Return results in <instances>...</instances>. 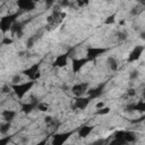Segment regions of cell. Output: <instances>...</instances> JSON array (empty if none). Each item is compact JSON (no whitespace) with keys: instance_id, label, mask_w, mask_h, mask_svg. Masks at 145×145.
Masks as SVG:
<instances>
[{"instance_id":"6da1fadb","label":"cell","mask_w":145,"mask_h":145,"mask_svg":"<svg viewBox=\"0 0 145 145\" xmlns=\"http://www.w3.org/2000/svg\"><path fill=\"white\" fill-rule=\"evenodd\" d=\"M33 85H34V80H29V82H22L18 84H10V87L15 92L18 99H23L25 94L33 87Z\"/></svg>"},{"instance_id":"7a4b0ae2","label":"cell","mask_w":145,"mask_h":145,"mask_svg":"<svg viewBox=\"0 0 145 145\" xmlns=\"http://www.w3.org/2000/svg\"><path fill=\"white\" fill-rule=\"evenodd\" d=\"M18 16H19L18 12H14V14H9V15H6L2 18H0V32L1 33L9 32L11 25L17 20Z\"/></svg>"},{"instance_id":"3957f363","label":"cell","mask_w":145,"mask_h":145,"mask_svg":"<svg viewBox=\"0 0 145 145\" xmlns=\"http://www.w3.org/2000/svg\"><path fill=\"white\" fill-rule=\"evenodd\" d=\"M23 75L24 76H27L31 80H36V79H39L40 77H41V71H40V65L37 63H35V65H33V66H31V67H28L27 69H25L24 71H23Z\"/></svg>"},{"instance_id":"277c9868","label":"cell","mask_w":145,"mask_h":145,"mask_svg":"<svg viewBox=\"0 0 145 145\" xmlns=\"http://www.w3.org/2000/svg\"><path fill=\"white\" fill-rule=\"evenodd\" d=\"M88 87H89V83H87V82H80V83L75 84V85L71 87V93H72L76 97L83 96L85 93H87Z\"/></svg>"},{"instance_id":"5b68a950","label":"cell","mask_w":145,"mask_h":145,"mask_svg":"<svg viewBox=\"0 0 145 145\" xmlns=\"http://www.w3.org/2000/svg\"><path fill=\"white\" fill-rule=\"evenodd\" d=\"M91 101H92V100H91L88 96H87V97L78 96V97L75 99V101H74V103H72V105H71V108H72L74 110H76V109H78V110H84V109L87 108V105L89 104Z\"/></svg>"},{"instance_id":"8992f818","label":"cell","mask_w":145,"mask_h":145,"mask_svg":"<svg viewBox=\"0 0 145 145\" xmlns=\"http://www.w3.org/2000/svg\"><path fill=\"white\" fill-rule=\"evenodd\" d=\"M68 60H69V52L58 54V56L54 58V60H53V67L65 68V67H67V65H68Z\"/></svg>"},{"instance_id":"52a82bcc","label":"cell","mask_w":145,"mask_h":145,"mask_svg":"<svg viewBox=\"0 0 145 145\" xmlns=\"http://www.w3.org/2000/svg\"><path fill=\"white\" fill-rule=\"evenodd\" d=\"M144 52V45H136L133 51L129 53V57H128V62H135L137 60H139V58L142 57Z\"/></svg>"},{"instance_id":"ba28073f","label":"cell","mask_w":145,"mask_h":145,"mask_svg":"<svg viewBox=\"0 0 145 145\" xmlns=\"http://www.w3.org/2000/svg\"><path fill=\"white\" fill-rule=\"evenodd\" d=\"M104 52H105V49H103V48H89L86 51V58L91 61V60H94L95 58L100 57Z\"/></svg>"},{"instance_id":"9c48e42d","label":"cell","mask_w":145,"mask_h":145,"mask_svg":"<svg viewBox=\"0 0 145 145\" xmlns=\"http://www.w3.org/2000/svg\"><path fill=\"white\" fill-rule=\"evenodd\" d=\"M16 5L23 11H31V10L35 9V7H36L35 3L32 2V1H29V0H17L16 1Z\"/></svg>"},{"instance_id":"30bf717a","label":"cell","mask_w":145,"mask_h":145,"mask_svg":"<svg viewBox=\"0 0 145 145\" xmlns=\"http://www.w3.org/2000/svg\"><path fill=\"white\" fill-rule=\"evenodd\" d=\"M89 60L87 58H80V59H74L72 63H71V68L74 72H78Z\"/></svg>"},{"instance_id":"8fae6325","label":"cell","mask_w":145,"mask_h":145,"mask_svg":"<svg viewBox=\"0 0 145 145\" xmlns=\"http://www.w3.org/2000/svg\"><path fill=\"white\" fill-rule=\"evenodd\" d=\"M71 134H72V133L69 131V133H62V134H57V135H54V136H53L52 144H58V145H60V144L65 143V142L70 137Z\"/></svg>"},{"instance_id":"7c38bea8","label":"cell","mask_w":145,"mask_h":145,"mask_svg":"<svg viewBox=\"0 0 145 145\" xmlns=\"http://www.w3.org/2000/svg\"><path fill=\"white\" fill-rule=\"evenodd\" d=\"M103 91H104V86H103V85L97 86V87H95V88H91V89L87 91V96H88L91 100L97 99V97H100V95L103 93Z\"/></svg>"},{"instance_id":"4fadbf2b","label":"cell","mask_w":145,"mask_h":145,"mask_svg":"<svg viewBox=\"0 0 145 145\" xmlns=\"http://www.w3.org/2000/svg\"><path fill=\"white\" fill-rule=\"evenodd\" d=\"M16 117V111L11 110V109H6L1 112V118L3 121H9L11 122L14 120V118Z\"/></svg>"},{"instance_id":"5bb4252c","label":"cell","mask_w":145,"mask_h":145,"mask_svg":"<svg viewBox=\"0 0 145 145\" xmlns=\"http://www.w3.org/2000/svg\"><path fill=\"white\" fill-rule=\"evenodd\" d=\"M36 105H37V101H32V102H26L22 105V111L26 114L31 113L34 109H36Z\"/></svg>"},{"instance_id":"9a60e30c","label":"cell","mask_w":145,"mask_h":145,"mask_svg":"<svg viewBox=\"0 0 145 145\" xmlns=\"http://www.w3.org/2000/svg\"><path fill=\"white\" fill-rule=\"evenodd\" d=\"M93 131V127L92 126H82L78 129V137L79 138H86Z\"/></svg>"},{"instance_id":"2e32d148","label":"cell","mask_w":145,"mask_h":145,"mask_svg":"<svg viewBox=\"0 0 145 145\" xmlns=\"http://www.w3.org/2000/svg\"><path fill=\"white\" fill-rule=\"evenodd\" d=\"M106 62H108V67H109V69L110 70H112V71H117L118 70V68H119V62H118V60L114 58V57H109L108 59H106Z\"/></svg>"},{"instance_id":"e0dca14e","label":"cell","mask_w":145,"mask_h":145,"mask_svg":"<svg viewBox=\"0 0 145 145\" xmlns=\"http://www.w3.org/2000/svg\"><path fill=\"white\" fill-rule=\"evenodd\" d=\"M10 127H11V122L3 121L2 123H0V134H7L10 129Z\"/></svg>"},{"instance_id":"ac0fdd59","label":"cell","mask_w":145,"mask_h":145,"mask_svg":"<svg viewBox=\"0 0 145 145\" xmlns=\"http://www.w3.org/2000/svg\"><path fill=\"white\" fill-rule=\"evenodd\" d=\"M36 108H37V110L41 111V112H46V111H49V104L45 103V102H37Z\"/></svg>"},{"instance_id":"d6986e66","label":"cell","mask_w":145,"mask_h":145,"mask_svg":"<svg viewBox=\"0 0 145 145\" xmlns=\"http://www.w3.org/2000/svg\"><path fill=\"white\" fill-rule=\"evenodd\" d=\"M24 75L23 74H17L15 75L12 78H11V84H18V83H22L24 82Z\"/></svg>"},{"instance_id":"ffe728a7","label":"cell","mask_w":145,"mask_h":145,"mask_svg":"<svg viewBox=\"0 0 145 145\" xmlns=\"http://www.w3.org/2000/svg\"><path fill=\"white\" fill-rule=\"evenodd\" d=\"M110 112V108L109 106H103V108H101V109H97L96 110V114L97 116H105V114H108Z\"/></svg>"},{"instance_id":"44dd1931","label":"cell","mask_w":145,"mask_h":145,"mask_svg":"<svg viewBox=\"0 0 145 145\" xmlns=\"http://www.w3.org/2000/svg\"><path fill=\"white\" fill-rule=\"evenodd\" d=\"M12 42H14V40L11 37H9V36H3L2 41H1L2 45H10V44H12Z\"/></svg>"},{"instance_id":"7402d4cb","label":"cell","mask_w":145,"mask_h":145,"mask_svg":"<svg viewBox=\"0 0 145 145\" xmlns=\"http://www.w3.org/2000/svg\"><path fill=\"white\" fill-rule=\"evenodd\" d=\"M75 1H76L77 7H79V8H82V7L86 6V5H88V2H89V0H75Z\"/></svg>"},{"instance_id":"603a6c76","label":"cell","mask_w":145,"mask_h":145,"mask_svg":"<svg viewBox=\"0 0 145 145\" xmlns=\"http://www.w3.org/2000/svg\"><path fill=\"white\" fill-rule=\"evenodd\" d=\"M138 76H139L138 70H134V71L130 72V79H136V78H138Z\"/></svg>"},{"instance_id":"cb8c5ba5","label":"cell","mask_w":145,"mask_h":145,"mask_svg":"<svg viewBox=\"0 0 145 145\" xmlns=\"http://www.w3.org/2000/svg\"><path fill=\"white\" fill-rule=\"evenodd\" d=\"M54 2H56V0H44V3H45V7L46 8L52 7L54 5Z\"/></svg>"},{"instance_id":"d4e9b609","label":"cell","mask_w":145,"mask_h":145,"mask_svg":"<svg viewBox=\"0 0 145 145\" xmlns=\"http://www.w3.org/2000/svg\"><path fill=\"white\" fill-rule=\"evenodd\" d=\"M10 142V137L9 136H7L6 138H0V144L1 145H6V144H8Z\"/></svg>"},{"instance_id":"484cf974","label":"cell","mask_w":145,"mask_h":145,"mask_svg":"<svg viewBox=\"0 0 145 145\" xmlns=\"http://www.w3.org/2000/svg\"><path fill=\"white\" fill-rule=\"evenodd\" d=\"M52 120H53V117H51V116H45V118H44V122H45L46 125L51 123Z\"/></svg>"},{"instance_id":"4316f807","label":"cell","mask_w":145,"mask_h":145,"mask_svg":"<svg viewBox=\"0 0 145 145\" xmlns=\"http://www.w3.org/2000/svg\"><path fill=\"white\" fill-rule=\"evenodd\" d=\"M114 15H112V16H110V17H108V19L105 20V24H112V23H114Z\"/></svg>"},{"instance_id":"83f0119b","label":"cell","mask_w":145,"mask_h":145,"mask_svg":"<svg viewBox=\"0 0 145 145\" xmlns=\"http://www.w3.org/2000/svg\"><path fill=\"white\" fill-rule=\"evenodd\" d=\"M105 105V103L104 102H102V101H99L96 104H95V109L97 110V109H101V108H103Z\"/></svg>"},{"instance_id":"f1b7e54d","label":"cell","mask_w":145,"mask_h":145,"mask_svg":"<svg viewBox=\"0 0 145 145\" xmlns=\"http://www.w3.org/2000/svg\"><path fill=\"white\" fill-rule=\"evenodd\" d=\"M29 1H32V2H34V3H36V2H39L40 0H29Z\"/></svg>"}]
</instances>
